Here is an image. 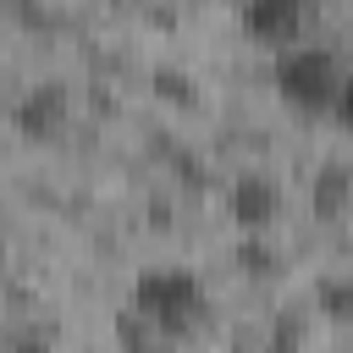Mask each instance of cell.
Segmentation results:
<instances>
[{
    "instance_id": "obj_1",
    "label": "cell",
    "mask_w": 353,
    "mask_h": 353,
    "mask_svg": "<svg viewBox=\"0 0 353 353\" xmlns=\"http://www.w3.org/2000/svg\"><path fill=\"white\" fill-rule=\"evenodd\" d=\"M127 309H132L154 336H188V331L204 320L210 298H204V281H199L188 265H154V270H143V276L132 281Z\"/></svg>"
},
{
    "instance_id": "obj_2",
    "label": "cell",
    "mask_w": 353,
    "mask_h": 353,
    "mask_svg": "<svg viewBox=\"0 0 353 353\" xmlns=\"http://www.w3.org/2000/svg\"><path fill=\"white\" fill-rule=\"evenodd\" d=\"M270 83H276V94H281V105L287 110H298V116H325V110H336V94H342V66H336V55L325 50V44H281L276 50V66H270Z\"/></svg>"
},
{
    "instance_id": "obj_3",
    "label": "cell",
    "mask_w": 353,
    "mask_h": 353,
    "mask_svg": "<svg viewBox=\"0 0 353 353\" xmlns=\"http://www.w3.org/2000/svg\"><path fill=\"white\" fill-rule=\"evenodd\" d=\"M66 110H72L66 88H61V83H39V88H28V94L17 99L11 121H17V132H22L28 143H50V138H61Z\"/></svg>"
},
{
    "instance_id": "obj_4",
    "label": "cell",
    "mask_w": 353,
    "mask_h": 353,
    "mask_svg": "<svg viewBox=\"0 0 353 353\" xmlns=\"http://www.w3.org/2000/svg\"><path fill=\"white\" fill-rule=\"evenodd\" d=\"M303 17H309V0H243V33L254 44H292L303 33Z\"/></svg>"
},
{
    "instance_id": "obj_5",
    "label": "cell",
    "mask_w": 353,
    "mask_h": 353,
    "mask_svg": "<svg viewBox=\"0 0 353 353\" xmlns=\"http://www.w3.org/2000/svg\"><path fill=\"white\" fill-rule=\"evenodd\" d=\"M276 210H281V193H276V182L259 176V171H243V176L226 188V215L237 221V232H259V237H265V226L276 221Z\"/></svg>"
},
{
    "instance_id": "obj_6",
    "label": "cell",
    "mask_w": 353,
    "mask_h": 353,
    "mask_svg": "<svg viewBox=\"0 0 353 353\" xmlns=\"http://www.w3.org/2000/svg\"><path fill=\"white\" fill-rule=\"evenodd\" d=\"M353 199V182H347V171L342 165H325L320 171V182H314V215L320 221H331V215H342V204Z\"/></svg>"
},
{
    "instance_id": "obj_7",
    "label": "cell",
    "mask_w": 353,
    "mask_h": 353,
    "mask_svg": "<svg viewBox=\"0 0 353 353\" xmlns=\"http://www.w3.org/2000/svg\"><path fill=\"white\" fill-rule=\"evenodd\" d=\"M320 309H325L331 320H353V276L320 281Z\"/></svg>"
},
{
    "instance_id": "obj_8",
    "label": "cell",
    "mask_w": 353,
    "mask_h": 353,
    "mask_svg": "<svg viewBox=\"0 0 353 353\" xmlns=\"http://www.w3.org/2000/svg\"><path fill=\"white\" fill-rule=\"evenodd\" d=\"M237 259H243V270H248V276H270V270H276V254L259 243V232H248V243L237 248Z\"/></svg>"
},
{
    "instance_id": "obj_9",
    "label": "cell",
    "mask_w": 353,
    "mask_h": 353,
    "mask_svg": "<svg viewBox=\"0 0 353 353\" xmlns=\"http://www.w3.org/2000/svg\"><path fill=\"white\" fill-rule=\"evenodd\" d=\"M336 116L353 127V77H347V83H342V94H336Z\"/></svg>"
}]
</instances>
